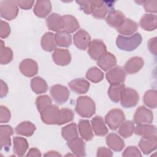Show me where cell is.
Listing matches in <instances>:
<instances>
[{
  "label": "cell",
  "instance_id": "6da1fadb",
  "mask_svg": "<svg viewBox=\"0 0 157 157\" xmlns=\"http://www.w3.org/2000/svg\"><path fill=\"white\" fill-rule=\"evenodd\" d=\"M75 112L83 118H90L96 112L94 101L87 96H80L77 99L75 107Z\"/></svg>",
  "mask_w": 157,
  "mask_h": 157
},
{
  "label": "cell",
  "instance_id": "7a4b0ae2",
  "mask_svg": "<svg viewBox=\"0 0 157 157\" xmlns=\"http://www.w3.org/2000/svg\"><path fill=\"white\" fill-rule=\"evenodd\" d=\"M142 40V36L138 33L130 36L119 35L116 39V45L121 50L131 52L136 50L140 45Z\"/></svg>",
  "mask_w": 157,
  "mask_h": 157
},
{
  "label": "cell",
  "instance_id": "3957f363",
  "mask_svg": "<svg viewBox=\"0 0 157 157\" xmlns=\"http://www.w3.org/2000/svg\"><path fill=\"white\" fill-rule=\"evenodd\" d=\"M125 120V116L122 110L113 109L110 110L105 117V123L112 130L118 129Z\"/></svg>",
  "mask_w": 157,
  "mask_h": 157
},
{
  "label": "cell",
  "instance_id": "277c9868",
  "mask_svg": "<svg viewBox=\"0 0 157 157\" xmlns=\"http://www.w3.org/2000/svg\"><path fill=\"white\" fill-rule=\"evenodd\" d=\"M42 121L47 124H57L60 117V109L56 105L51 104L40 112Z\"/></svg>",
  "mask_w": 157,
  "mask_h": 157
},
{
  "label": "cell",
  "instance_id": "5b68a950",
  "mask_svg": "<svg viewBox=\"0 0 157 157\" xmlns=\"http://www.w3.org/2000/svg\"><path fill=\"white\" fill-rule=\"evenodd\" d=\"M139 99V95L136 90L131 88H125L122 91L120 101L123 107L129 109L135 107Z\"/></svg>",
  "mask_w": 157,
  "mask_h": 157
},
{
  "label": "cell",
  "instance_id": "8992f818",
  "mask_svg": "<svg viewBox=\"0 0 157 157\" xmlns=\"http://www.w3.org/2000/svg\"><path fill=\"white\" fill-rule=\"evenodd\" d=\"M0 13L3 18L12 20L18 13V7L16 1H2L0 2Z\"/></svg>",
  "mask_w": 157,
  "mask_h": 157
},
{
  "label": "cell",
  "instance_id": "52a82bcc",
  "mask_svg": "<svg viewBox=\"0 0 157 157\" xmlns=\"http://www.w3.org/2000/svg\"><path fill=\"white\" fill-rule=\"evenodd\" d=\"M91 2V13L92 15L98 19H103L107 15L111 5L110 2L101 1H90Z\"/></svg>",
  "mask_w": 157,
  "mask_h": 157
},
{
  "label": "cell",
  "instance_id": "ba28073f",
  "mask_svg": "<svg viewBox=\"0 0 157 157\" xmlns=\"http://www.w3.org/2000/svg\"><path fill=\"white\" fill-rule=\"evenodd\" d=\"M50 93L54 101L60 105L67 102L70 95V92L66 86L58 84L52 86Z\"/></svg>",
  "mask_w": 157,
  "mask_h": 157
},
{
  "label": "cell",
  "instance_id": "9c48e42d",
  "mask_svg": "<svg viewBox=\"0 0 157 157\" xmlns=\"http://www.w3.org/2000/svg\"><path fill=\"white\" fill-rule=\"evenodd\" d=\"M153 120V112L144 105L139 106L134 115V122L137 124H150Z\"/></svg>",
  "mask_w": 157,
  "mask_h": 157
},
{
  "label": "cell",
  "instance_id": "30bf717a",
  "mask_svg": "<svg viewBox=\"0 0 157 157\" xmlns=\"http://www.w3.org/2000/svg\"><path fill=\"white\" fill-rule=\"evenodd\" d=\"M107 48L104 42L100 39L91 40L88 46V53L91 59L97 60L102 54L106 52Z\"/></svg>",
  "mask_w": 157,
  "mask_h": 157
},
{
  "label": "cell",
  "instance_id": "8fae6325",
  "mask_svg": "<svg viewBox=\"0 0 157 157\" xmlns=\"http://www.w3.org/2000/svg\"><path fill=\"white\" fill-rule=\"evenodd\" d=\"M105 77L110 85L123 83L126 78V73L121 67L117 66L109 69L106 73Z\"/></svg>",
  "mask_w": 157,
  "mask_h": 157
},
{
  "label": "cell",
  "instance_id": "7c38bea8",
  "mask_svg": "<svg viewBox=\"0 0 157 157\" xmlns=\"http://www.w3.org/2000/svg\"><path fill=\"white\" fill-rule=\"evenodd\" d=\"M21 73L28 77H32L36 75L38 72V65L37 63L29 58L23 59L19 65Z\"/></svg>",
  "mask_w": 157,
  "mask_h": 157
},
{
  "label": "cell",
  "instance_id": "4fadbf2b",
  "mask_svg": "<svg viewBox=\"0 0 157 157\" xmlns=\"http://www.w3.org/2000/svg\"><path fill=\"white\" fill-rule=\"evenodd\" d=\"M73 41L75 46L82 50H85L91 42V37L88 33L84 29H79L73 36Z\"/></svg>",
  "mask_w": 157,
  "mask_h": 157
},
{
  "label": "cell",
  "instance_id": "5bb4252c",
  "mask_svg": "<svg viewBox=\"0 0 157 157\" xmlns=\"http://www.w3.org/2000/svg\"><path fill=\"white\" fill-rule=\"evenodd\" d=\"M13 134L12 128L7 124L0 126V147L1 150L3 148L8 150L11 146L10 136Z\"/></svg>",
  "mask_w": 157,
  "mask_h": 157
},
{
  "label": "cell",
  "instance_id": "9a60e30c",
  "mask_svg": "<svg viewBox=\"0 0 157 157\" xmlns=\"http://www.w3.org/2000/svg\"><path fill=\"white\" fill-rule=\"evenodd\" d=\"M52 58L56 64L64 66L70 63L71 55L67 49L56 48L52 53Z\"/></svg>",
  "mask_w": 157,
  "mask_h": 157
},
{
  "label": "cell",
  "instance_id": "2e32d148",
  "mask_svg": "<svg viewBox=\"0 0 157 157\" xmlns=\"http://www.w3.org/2000/svg\"><path fill=\"white\" fill-rule=\"evenodd\" d=\"M117 64L116 57L110 52H105L102 54L98 59V66L104 71H107Z\"/></svg>",
  "mask_w": 157,
  "mask_h": 157
},
{
  "label": "cell",
  "instance_id": "e0dca14e",
  "mask_svg": "<svg viewBox=\"0 0 157 157\" xmlns=\"http://www.w3.org/2000/svg\"><path fill=\"white\" fill-rule=\"evenodd\" d=\"M67 145L77 156H85V143L82 139L78 137L67 141Z\"/></svg>",
  "mask_w": 157,
  "mask_h": 157
},
{
  "label": "cell",
  "instance_id": "ac0fdd59",
  "mask_svg": "<svg viewBox=\"0 0 157 157\" xmlns=\"http://www.w3.org/2000/svg\"><path fill=\"white\" fill-rule=\"evenodd\" d=\"M125 19V15L122 12L113 9L108 13L105 20L110 26L117 29L123 23Z\"/></svg>",
  "mask_w": 157,
  "mask_h": 157
},
{
  "label": "cell",
  "instance_id": "d6986e66",
  "mask_svg": "<svg viewBox=\"0 0 157 157\" xmlns=\"http://www.w3.org/2000/svg\"><path fill=\"white\" fill-rule=\"evenodd\" d=\"M144 61L141 57L133 56L125 63L124 69L128 74H134L138 72L144 66Z\"/></svg>",
  "mask_w": 157,
  "mask_h": 157
},
{
  "label": "cell",
  "instance_id": "ffe728a7",
  "mask_svg": "<svg viewBox=\"0 0 157 157\" xmlns=\"http://www.w3.org/2000/svg\"><path fill=\"white\" fill-rule=\"evenodd\" d=\"M46 24L49 29L56 33L64 28V20L63 17L56 13H53L47 17Z\"/></svg>",
  "mask_w": 157,
  "mask_h": 157
},
{
  "label": "cell",
  "instance_id": "44dd1931",
  "mask_svg": "<svg viewBox=\"0 0 157 157\" xmlns=\"http://www.w3.org/2000/svg\"><path fill=\"white\" fill-rule=\"evenodd\" d=\"M139 147L144 155H148L157 148L156 136L142 137L139 142Z\"/></svg>",
  "mask_w": 157,
  "mask_h": 157
},
{
  "label": "cell",
  "instance_id": "7402d4cb",
  "mask_svg": "<svg viewBox=\"0 0 157 157\" xmlns=\"http://www.w3.org/2000/svg\"><path fill=\"white\" fill-rule=\"evenodd\" d=\"M68 85L73 92L81 94H85L88 91L90 84L86 80L79 78L71 80L68 83Z\"/></svg>",
  "mask_w": 157,
  "mask_h": 157
},
{
  "label": "cell",
  "instance_id": "603a6c76",
  "mask_svg": "<svg viewBox=\"0 0 157 157\" xmlns=\"http://www.w3.org/2000/svg\"><path fill=\"white\" fill-rule=\"evenodd\" d=\"M105 141L107 146L115 151H121L125 145L124 140L114 132L109 134L105 138Z\"/></svg>",
  "mask_w": 157,
  "mask_h": 157
},
{
  "label": "cell",
  "instance_id": "cb8c5ba5",
  "mask_svg": "<svg viewBox=\"0 0 157 157\" xmlns=\"http://www.w3.org/2000/svg\"><path fill=\"white\" fill-rule=\"evenodd\" d=\"M51 11L52 4L50 1H36L33 9L34 13L39 18L46 17Z\"/></svg>",
  "mask_w": 157,
  "mask_h": 157
},
{
  "label": "cell",
  "instance_id": "d4e9b609",
  "mask_svg": "<svg viewBox=\"0 0 157 157\" xmlns=\"http://www.w3.org/2000/svg\"><path fill=\"white\" fill-rule=\"evenodd\" d=\"M138 29L137 23L130 18H126L123 23L117 28V31L123 36H132Z\"/></svg>",
  "mask_w": 157,
  "mask_h": 157
},
{
  "label": "cell",
  "instance_id": "484cf974",
  "mask_svg": "<svg viewBox=\"0 0 157 157\" xmlns=\"http://www.w3.org/2000/svg\"><path fill=\"white\" fill-rule=\"evenodd\" d=\"M91 124L94 134L98 136H104L109 132L105 121L101 116L93 117L91 120Z\"/></svg>",
  "mask_w": 157,
  "mask_h": 157
},
{
  "label": "cell",
  "instance_id": "4316f807",
  "mask_svg": "<svg viewBox=\"0 0 157 157\" xmlns=\"http://www.w3.org/2000/svg\"><path fill=\"white\" fill-rule=\"evenodd\" d=\"M140 26L145 31H151L156 28V15L152 13H145L140 18Z\"/></svg>",
  "mask_w": 157,
  "mask_h": 157
},
{
  "label": "cell",
  "instance_id": "83f0119b",
  "mask_svg": "<svg viewBox=\"0 0 157 157\" xmlns=\"http://www.w3.org/2000/svg\"><path fill=\"white\" fill-rule=\"evenodd\" d=\"M78 128L81 137L86 141L91 140L94 137L90 123L88 120H80Z\"/></svg>",
  "mask_w": 157,
  "mask_h": 157
},
{
  "label": "cell",
  "instance_id": "f1b7e54d",
  "mask_svg": "<svg viewBox=\"0 0 157 157\" xmlns=\"http://www.w3.org/2000/svg\"><path fill=\"white\" fill-rule=\"evenodd\" d=\"M136 134L142 137L156 136V128L155 126L150 124H137L134 128Z\"/></svg>",
  "mask_w": 157,
  "mask_h": 157
},
{
  "label": "cell",
  "instance_id": "f546056e",
  "mask_svg": "<svg viewBox=\"0 0 157 157\" xmlns=\"http://www.w3.org/2000/svg\"><path fill=\"white\" fill-rule=\"evenodd\" d=\"M13 151L18 156L25 155L28 148V143L25 138L21 137H14L13 139Z\"/></svg>",
  "mask_w": 157,
  "mask_h": 157
},
{
  "label": "cell",
  "instance_id": "4dcf8cb0",
  "mask_svg": "<svg viewBox=\"0 0 157 157\" xmlns=\"http://www.w3.org/2000/svg\"><path fill=\"white\" fill-rule=\"evenodd\" d=\"M36 129V126L33 123L25 121L18 124L16 126L15 131L17 134L29 137L34 134Z\"/></svg>",
  "mask_w": 157,
  "mask_h": 157
},
{
  "label": "cell",
  "instance_id": "1f68e13d",
  "mask_svg": "<svg viewBox=\"0 0 157 157\" xmlns=\"http://www.w3.org/2000/svg\"><path fill=\"white\" fill-rule=\"evenodd\" d=\"M40 44L44 50L49 52L54 51L57 45L55 40V34L50 32L44 34L41 38Z\"/></svg>",
  "mask_w": 157,
  "mask_h": 157
},
{
  "label": "cell",
  "instance_id": "d6a6232c",
  "mask_svg": "<svg viewBox=\"0 0 157 157\" xmlns=\"http://www.w3.org/2000/svg\"><path fill=\"white\" fill-rule=\"evenodd\" d=\"M124 88L125 85L123 83L111 84L107 92L110 100L115 103H118L120 101L122 91Z\"/></svg>",
  "mask_w": 157,
  "mask_h": 157
},
{
  "label": "cell",
  "instance_id": "836d02e7",
  "mask_svg": "<svg viewBox=\"0 0 157 157\" xmlns=\"http://www.w3.org/2000/svg\"><path fill=\"white\" fill-rule=\"evenodd\" d=\"M31 88L36 94L44 93L48 90L46 81L40 77H36L31 80Z\"/></svg>",
  "mask_w": 157,
  "mask_h": 157
},
{
  "label": "cell",
  "instance_id": "e575fe53",
  "mask_svg": "<svg viewBox=\"0 0 157 157\" xmlns=\"http://www.w3.org/2000/svg\"><path fill=\"white\" fill-rule=\"evenodd\" d=\"M55 40L57 45L62 47H69L72 44L70 33L65 31H60L55 34Z\"/></svg>",
  "mask_w": 157,
  "mask_h": 157
},
{
  "label": "cell",
  "instance_id": "d590c367",
  "mask_svg": "<svg viewBox=\"0 0 157 157\" xmlns=\"http://www.w3.org/2000/svg\"><path fill=\"white\" fill-rule=\"evenodd\" d=\"M63 18L64 20V31L68 33H72L79 28V23L74 16L65 15L63 16Z\"/></svg>",
  "mask_w": 157,
  "mask_h": 157
},
{
  "label": "cell",
  "instance_id": "8d00e7d4",
  "mask_svg": "<svg viewBox=\"0 0 157 157\" xmlns=\"http://www.w3.org/2000/svg\"><path fill=\"white\" fill-rule=\"evenodd\" d=\"M61 135L64 139L69 141L78 137L77 125L75 123H72L61 129Z\"/></svg>",
  "mask_w": 157,
  "mask_h": 157
},
{
  "label": "cell",
  "instance_id": "74e56055",
  "mask_svg": "<svg viewBox=\"0 0 157 157\" xmlns=\"http://www.w3.org/2000/svg\"><path fill=\"white\" fill-rule=\"evenodd\" d=\"M13 59V52L10 48L6 47L4 42L1 40L0 44V63L1 64H7Z\"/></svg>",
  "mask_w": 157,
  "mask_h": 157
},
{
  "label": "cell",
  "instance_id": "f35d334b",
  "mask_svg": "<svg viewBox=\"0 0 157 157\" xmlns=\"http://www.w3.org/2000/svg\"><path fill=\"white\" fill-rule=\"evenodd\" d=\"M143 101L145 105L151 109H156L157 106V93L155 90H149L144 95Z\"/></svg>",
  "mask_w": 157,
  "mask_h": 157
},
{
  "label": "cell",
  "instance_id": "ab89813d",
  "mask_svg": "<svg viewBox=\"0 0 157 157\" xmlns=\"http://www.w3.org/2000/svg\"><path fill=\"white\" fill-rule=\"evenodd\" d=\"M134 128V124L132 121H123L119 127L118 134L123 138H128L132 135Z\"/></svg>",
  "mask_w": 157,
  "mask_h": 157
},
{
  "label": "cell",
  "instance_id": "60d3db41",
  "mask_svg": "<svg viewBox=\"0 0 157 157\" xmlns=\"http://www.w3.org/2000/svg\"><path fill=\"white\" fill-rule=\"evenodd\" d=\"M86 78L91 82L98 83L104 78V74L97 67H92L86 72Z\"/></svg>",
  "mask_w": 157,
  "mask_h": 157
},
{
  "label": "cell",
  "instance_id": "b9f144b4",
  "mask_svg": "<svg viewBox=\"0 0 157 157\" xmlns=\"http://www.w3.org/2000/svg\"><path fill=\"white\" fill-rule=\"evenodd\" d=\"M74 117V112L69 108L60 109V117L58 125H62L73 120Z\"/></svg>",
  "mask_w": 157,
  "mask_h": 157
},
{
  "label": "cell",
  "instance_id": "7bdbcfd3",
  "mask_svg": "<svg viewBox=\"0 0 157 157\" xmlns=\"http://www.w3.org/2000/svg\"><path fill=\"white\" fill-rule=\"evenodd\" d=\"M52 99L48 95H41L37 97L36 105L37 110L40 113L45 108L52 104Z\"/></svg>",
  "mask_w": 157,
  "mask_h": 157
},
{
  "label": "cell",
  "instance_id": "ee69618b",
  "mask_svg": "<svg viewBox=\"0 0 157 157\" xmlns=\"http://www.w3.org/2000/svg\"><path fill=\"white\" fill-rule=\"evenodd\" d=\"M122 156L124 157L142 156V154L136 146H129L123 151Z\"/></svg>",
  "mask_w": 157,
  "mask_h": 157
},
{
  "label": "cell",
  "instance_id": "f6af8a7d",
  "mask_svg": "<svg viewBox=\"0 0 157 157\" xmlns=\"http://www.w3.org/2000/svg\"><path fill=\"white\" fill-rule=\"evenodd\" d=\"M0 122L1 123H6L10 120V112L8 108L4 105L0 106Z\"/></svg>",
  "mask_w": 157,
  "mask_h": 157
},
{
  "label": "cell",
  "instance_id": "bcb514c9",
  "mask_svg": "<svg viewBox=\"0 0 157 157\" xmlns=\"http://www.w3.org/2000/svg\"><path fill=\"white\" fill-rule=\"evenodd\" d=\"M10 33V27L8 23L3 20L1 21L0 37L1 39L7 38Z\"/></svg>",
  "mask_w": 157,
  "mask_h": 157
},
{
  "label": "cell",
  "instance_id": "7dc6e473",
  "mask_svg": "<svg viewBox=\"0 0 157 157\" xmlns=\"http://www.w3.org/2000/svg\"><path fill=\"white\" fill-rule=\"evenodd\" d=\"M144 7L146 12L150 13H156V1H144Z\"/></svg>",
  "mask_w": 157,
  "mask_h": 157
},
{
  "label": "cell",
  "instance_id": "c3c4849f",
  "mask_svg": "<svg viewBox=\"0 0 157 157\" xmlns=\"http://www.w3.org/2000/svg\"><path fill=\"white\" fill-rule=\"evenodd\" d=\"M76 2L79 5L80 9L86 14L91 13L90 1H77Z\"/></svg>",
  "mask_w": 157,
  "mask_h": 157
},
{
  "label": "cell",
  "instance_id": "681fc988",
  "mask_svg": "<svg viewBox=\"0 0 157 157\" xmlns=\"http://www.w3.org/2000/svg\"><path fill=\"white\" fill-rule=\"evenodd\" d=\"M97 156L102 157V156H112L113 153L112 151L105 147H99L97 150Z\"/></svg>",
  "mask_w": 157,
  "mask_h": 157
},
{
  "label": "cell",
  "instance_id": "f907efd6",
  "mask_svg": "<svg viewBox=\"0 0 157 157\" xmlns=\"http://www.w3.org/2000/svg\"><path fill=\"white\" fill-rule=\"evenodd\" d=\"M16 2L18 6L25 10L30 9L34 3L33 1H16Z\"/></svg>",
  "mask_w": 157,
  "mask_h": 157
},
{
  "label": "cell",
  "instance_id": "816d5d0a",
  "mask_svg": "<svg viewBox=\"0 0 157 157\" xmlns=\"http://www.w3.org/2000/svg\"><path fill=\"white\" fill-rule=\"evenodd\" d=\"M148 48L149 51L154 55H156V37H153L150 39L148 42Z\"/></svg>",
  "mask_w": 157,
  "mask_h": 157
},
{
  "label": "cell",
  "instance_id": "f5cc1de1",
  "mask_svg": "<svg viewBox=\"0 0 157 157\" xmlns=\"http://www.w3.org/2000/svg\"><path fill=\"white\" fill-rule=\"evenodd\" d=\"M9 88L7 84L2 80H1V88H0V97L3 98L6 97L8 93Z\"/></svg>",
  "mask_w": 157,
  "mask_h": 157
},
{
  "label": "cell",
  "instance_id": "db71d44e",
  "mask_svg": "<svg viewBox=\"0 0 157 157\" xmlns=\"http://www.w3.org/2000/svg\"><path fill=\"white\" fill-rule=\"evenodd\" d=\"M26 156H37L40 157L41 156V153L40 150L36 148H32L29 149V151L28 152Z\"/></svg>",
  "mask_w": 157,
  "mask_h": 157
},
{
  "label": "cell",
  "instance_id": "11a10c76",
  "mask_svg": "<svg viewBox=\"0 0 157 157\" xmlns=\"http://www.w3.org/2000/svg\"><path fill=\"white\" fill-rule=\"evenodd\" d=\"M44 156H61V155L56 151H50L44 155Z\"/></svg>",
  "mask_w": 157,
  "mask_h": 157
}]
</instances>
